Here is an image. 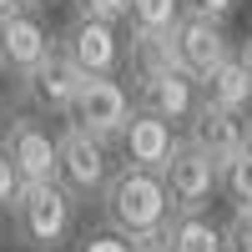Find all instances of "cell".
<instances>
[{
    "mask_svg": "<svg viewBox=\"0 0 252 252\" xmlns=\"http://www.w3.org/2000/svg\"><path fill=\"white\" fill-rule=\"evenodd\" d=\"M56 46L66 51V56H71L86 76H116V71L126 66V35L111 26V20L76 15L71 26L56 35Z\"/></svg>",
    "mask_w": 252,
    "mask_h": 252,
    "instance_id": "5",
    "label": "cell"
},
{
    "mask_svg": "<svg viewBox=\"0 0 252 252\" xmlns=\"http://www.w3.org/2000/svg\"><path fill=\"white\" fill-rule=\"evenodd\" d=\"M222 197L232 202V212H252V146L222 166Z\"/></svg>",
    "mask_w": 252,
    "mask_h": 252,
    "instance_id": "17",
    "label": "cell"
},
{
    "mask_svg": "<svg viewBox=\"0 0 252 252\" xmlns=\"http://www.w3.org/2000/svg\"><path fill=\"white\" fill-rule=\"evenodd\" d=\"M172 40H177V56H182V71L192 81H207L222 61H232L237 46L227 35L222 20H207V15H182L172 26Z\"/></svg>",
    "mask_w": 252,
    "mask_h": 252,
    "instance_id": "8",
    "label": "cell"
},
{
    "mask_svg": "<svg viewBox=\"0 0 252 252\" xmlns=\"http://www.w3.org/2000/svg\"><path fill=\"white\" fill-rule=\"evenodd\" d=\"M187 141L197 146V152H207L217 166H227L237 152H247L252 146V131H247V116L237 111H222V106H197V116L187 121Z\"/></svg>",
    "mask_w": 252,
    "mask_h": 252,
    "instance_id": "11",
    "label": "cell"
},
{
    "mask_svg": "<svg viewBox=\"0 0 252 252\" xmlns=\"http://www.w3.org/2000/svg\"><path fill=\"white\" fill-rule=\"evenodd\" d=\"M86 71L76 66V61L66 56L56 46V56L46 61V66H40L31 81H20L15 86V96L26 101V106H35V111H46V116H71V106H76V96L86 91Z\"/></svg>",
    "mask_w": 252,
    "mask_h": 252,
    "instance_id": "7",
    "label": "cell"
},
{
    "mask_svg": "<svg viewBox=\"0 0 252 252\" xmlns=\"http://www.w3.org/2000/svg\"><path fill=\"white\" fill-rule=\"evenodd\" d=\"M40 5H51V0H31V10H40Z\"/></svg>",
    "mask_w": 252,
    "mask_h": 252,
    "instance_id": "29",
    "label": "cell"
},
{
    "mask_svg": "<svg viewBox=\"0 0 252 252\" xmlns=\"http://www.w3.org/2000/svg\"><path fill=\"white\" fill-rule=\"evenodd\" d=\"M0 146L10 152V161H15V172L26 177V187L56 182V172H61V136H51L46 121H35V116H10L5 141H0Z\"/></svg>",
    "mask_w": 252,
    "mask_h": 252,
    "instance_id": "6",
    "label": "cell"
},
{
    "mask_svg": "<svg viewBox=\"0 0 252 252\" xmlns=\"http://www.w3.org/2000/svg\"><path fill=\"white\" fill-rule=\"evenodd\" d=\"M0 76H5V46H0Z\"/></svg>",
    "mask_w": 252,
    "mask_h": 252,
    "instance_id": "28",
    "label": "cell"
},
{
    "mask_svg": "<svg viewBox=\"0 0 252 252\" xmlns=\"http://www.w3.org/2000/svg\"><path fill=\"white\" fill-rule=\"evenodd\" d=\"M136 96V111L146 116H161L166 126H177V121H192L197 106H202V86L187 71H172V76H157V81H136L131 86Z\"/></svg>",
    "mask_w": 252,
    "mask_h": 252,
    "instance_id": "12",
    "label": "cell"
},
{
    "mask_svg": "<svg viewBox=\"0 0 252 252\" xmlns=\"http://www.w3.org/2000/svg\"><path fill=\"white\" fill-rule=\"evenodd\" d=\"M172 217H177V207H172V192H166V177L121 161L106 197H101V227L121 232L126 242H141V237H161Z\"/></svg>",
    "mask_w": 252,
    "mask_h": 252,
    "instance_id": "1",
    "label": "cell"
},
{
    "mask_svg": "<svg viewBox=\"0 0 252 252\" xmlns=\"http://www.w3.org/2000/svg\"><path fill=\"white\" fill-rule=\"evenodd\" d=\"M111 177H116L111 146L86 136V131H76V126H66V131H61V172H56V182L66 187L76 202H101Z\"/></svg>",
    "mask_w": 252,
    "mask_h": 252,
    "instance_id": "4",
    "label": "cell"
},
{
    "mask_svg": "<svg viewBox=\"0 0 252 252\" xmlns=\"http://www.w3.org/2000/svg\"><path fill=\"white\" fill-rule=\"evenodd\" d=\"M20 10H31V0H0V20H10V15H20Z\"/></svg>",
    "mask_w": 252,
    "mask_h": 252,
    "instance_id": "25",
    "label": "cell"
},
{
    "mask_svg": "<svg viewBox=\"0 0 252 252\" xmlns=\"http://www.w3.org/2000/svg\"><path fill=\"white\" fill-rule=\"evenodd\" d=\"M197 86H202L207 106H222V111H237V116L252 111V71L242 66V56L222 61V66L207 76V81H197Z\"/></svg>",
    "mask_w": 252,
    "mask_h": 252,
    "instance_id": "15",
    "label": "cell"
},
{
    "mask_svg": "<svg viewBox=\"0 0 252 252\" xmlns=\"http://www.w3.org/2000/svg\"><path fill=\"white\" fill-rule=\"evenodd\" d=\"M5 126H10V121H5V106H0V141H5Z\"/></svg>",
    "mask_w": 252,
    "mask_h": 252,
    "instance_id": "27",
    "label": "cell"
},
{
    "mask_svg": "<svg viewBox=\"0 0 252 252\" xmlns=\"http://www.w3.org/2000/svg\"><path fill=\"white\" fill-rule=\"evenodd\" d=\"M247 131H252V111H247Z\"/></svg>",
    "mask_w": 252,
    "mask_h": 252,
    "instance_id": "30",
    "label": "cell"
},
{
    "mask_svg": "<svg viewBox=\"0 0 252 252\" xmlns=\"http://www.w3.org/2000/svg\"><path fill=\"white\" fill-rule=\"evenodd\" d=\"M136 252H172V242H166V232L161 237H141V242H131Z\"/></svg>",
    "mask_w": 252,
    "mask_h": 252,
    "instance_id": "24",
    "label": "cell"
},
{
    "mask_svg": "<svg viewBox=\"0 0 252 252\" xmlns=\"http://www.w3.org/2000/svg\"><path fill=\"white\" fill-rule=\"evenodd\" d=\"M76 212H81V202L61 182H35L20 192L10 212V237L31 252H56L76 237Z\"/></svg>",
    "mask_w": 252,
    "mask_h": 252,
    "instance_id": "2",
    "label": "cell"
},
{
    "mask_svg": "<svg viewBox=\"0 0 252 252\" xmlns=\"http://www.w3.org/2000/svg\"><path fill=\"white\" fill-rule=\"evenodd\" d=\"M20 192H26V177L15 172V161H10V152L0 146V212H15V202H20Z\"/></svg>",
    "mask_w": 252,
    "mask_h": 252,
    "instance_id": "19",
    "label": "cell"
},
{
    "mask_svg": "<svg viewBox=\"0 0 252 252\" xmlns=\"http://www.w3.org/2000/svg\"><path fill=\"white\" fill-rule=\"evenodd\" d=\"M166 242H172V252H227L222 247V227L207 212H177L166 222Z\"/></svg>",
    "mask_w": 252,
    "mask_h": 252,
    "instance_id": "16",
    "label": "cell"
},
{
    "mask_svg": "<svg viewBox=\"0 0 252 252\" xmlns=\"http://www.w3.org/2000/svg\"><path fill=\"white\" fill-rule=\"evenodd\" d=\"M237 56H242V66L252 71V35H247V40H242V46H237Z\"/></svg>",
    "mask_w": 252,
    "mask_h": 252,
    "instance_id": "26",
    "label": "cell"
},
{
    "mask_svg": "<svg viewBox=\"0 0 252 252\" xmlns=\"http://www.w3.org/2000/svg\"><path fill=\"white\" fill-rule=\"evenodd\" d=\"M182 15V0H131V31H172Z\"/></svg>",
    "mask_w": 252,
    "mask_h": 252,
    "instance_id": "18",
    "label": "cell"
},
{
    "mask_svg": "<svg viewBox=\"0 0 252 252\" xmlns=\"http://www.w3.org/2000/svg\"><path fill=\"white\" fill-rule=\"evenodd\" d=\"M76 15H91V20H131V0H71Z\"/></svg>",
    "mask_w": 252,
    "mask_h": 252,
    "instance_id": "21",
    "label": "cell"
},
{
    "mask_svg": "<svg viewBox=\"0 0 252 252\" xmlns=\"http://www.w3.org/2000/svg\"><path fill=\"white\" fill-rule=\"evenodd\" d=\"M166 192H172V207L177 212H207V202H212V192H222V166L197 152L192 141L177 146V157L166 161Z\"/></svg>",
    "mask_w": 252,
    "mask_h": 252,
    "instance_id": "9",
    "label": "cell"
},
{
    "mask_svg": "<svg viewBox=\"0 0 252 252\" xmlns=\"http://www.w3.org/2000/svg\"><path fill=\"white\" fill-rule=\"evenodd\" d=\"M182 71V56H177V40L172 31H131L126 35V81H157V76H172Z\"/></svg>",
    "mask_w": 252,
    "mask_h": 252,
    "instance_id": "14",
    "label": "cell"
},
{
    "mask_svg": "<svg viewBox=\"0 0 252 252\" xmlns=\"http://www.w3.org/2000/svg\"><path fill=\"white\" fill-rule=\"evenodd\" d=\"M131 116H136L131 86L116 81V76H91L86 91L76 96L66 126H76V131H86V136H96V141L111 146V141H121V131H126V121H131Z\"/></svg>",
    "mask_w": 252,
    "mask_h": 252,
    "instance_id": "3",
    "label": "cell"
},
{
    "mask_svg": "<svg viewBox=\"0 0 252 252\" xmlns=\"http://www.w3.org/2000/svg\"><path fill=\"white\" fill-rule=\"evenodd\" d=\"M187 15H207V20H227L237 10V0H182Z\"/></svg>",
    "mask_w": 252,
    "mask_h": 252,
    "instance_id": "23",
    "label": "cell"
},
{
    "mask_svg": "<svg viewBox=\"0 0 252 252\" xmlns=\"http://www.w3.org/2000/svg\"><path fill=\"white\" fill-rule=\"evenodd\" d=\"M222 247L227 252H252V212H232L222 222Z\"/></svg>",
    "mask_w": 252,
    "mask_h": 252,
    "instance_id": "22",
    "label": "cell"
},
{
    "mask_svg": "<svg viewBox=\"0 0 252 252\" xmlns=\"http://www.w3.org/2000/svg\"><path fill=\"white\" fill-rule=\"evenodd\" d=\"M0 46H5V71L15 76V86H20V81H31L56 56V35L46 31L40 10H20L10 20H0Z\"/></svg>",
    "mask_w": 252,
    "mask_h": 252,
    "instance_id": "10",
    "label": "cell"
},
{
    "mask_svg": "<svg viewBox=\"0 0 252 252\" xmlns=\"http://www.w3.org/2000/svg\"><path fill=\"white\" fill-rule=\"evenodd\" d=\"M177 136H172V126H166L161 116H146L136 111L131 121H126V131H121V152H126V166H146V172H166V161L177 157Z\"/></svg>",
    "mask_w": 252,
    "mask_h": 252,
    "instance_id": "13",
    "label": "cell"
},
{
    "mask_svg": "<svg viewBox=\"0 0 252 252\" xmlns=\"http://www.w3.org/2000/svg\"><path fill=\"white\" fill-rule=\"evenodd\" d=\"M76 252H136V247L121 232H111V227H91V232L76 237Z\"/></svg>",
    "mask_w": 252,
    "mask_h": 252,
    "instance_id": "20",
    "label": "cell"
}]
</instances>
